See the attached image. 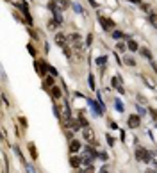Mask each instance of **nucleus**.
<instances>
[{
    "instance_id": "c756f323",
    "label": "nucleus",
    "mask_w": 157,
    "mask_h": 173,
    "mask_svg": "<svg viewBox=\"0 0 157 173\" xmlns=\"http://www.w3.org/2000/svg\"><path fill=\"white\" fill-rule=\"evenodd\" d=\"M109 127H111L112 130H114V129H118V125H116V123H114V121H109Z\"/></svg>"
},
{
    "instance_id": "412c9836",
    "label": "nucleus",
    "mask_w": 157,
    "mask_h": 173,
    "mask_svg": "<svg viewBox=\"0 0 157 173\" xmlns=\"http://www.w3.org/2000/svg\"><path fill=\"white\" fill-rule=\"evenodd\" d=\"M80 129V121L77 123V121H71V130H79Z\"/></svg>"
},
{
    "instance_id": "dca6fc26",
    "label": "nucleus",
    "mask_w": 157,
    "mask_h": 173,
    "mask_svg": "<svg viewBox=\"0 0 157 173\" xmlns=\"http://www.w3.org/2000/svg\"><path fill=\"white\" fill-rule=\"evenodd\" d=\"M52 95H54V98H59L61 96V89L57 86H52Z\"/></svg>"
},
{
    "instance_id": "473e14b6",
    "label": "nucleus",
    "mask_w": 157,
    "mask_h": 173,
    "mask_svg": "<svg viewBox=\"0 0 157 173\" xmlns=\"http://www.w3.org/2000/svg\"><path fill=\"white\" fill-rule=\"evenodd\" d=\"M125 48H127V46H125L123 43H118V50H125Z\"/></svg>"
},
{
    "instance_id": "f257e3e1",
    "label": "nucleus",
    "mask_w": 157,
    "mask_h": 173,
    "mask_svg": "<svg viewBox=\"0 0 157 173\" xmlns=\"http://www.w3.org/2000/svg\"><path fill=\"white\" fill-rule=\"evenodd\" d=\"M82 134H84V141H88V143H91V145H97L95 143V130H93L89 125L82 127Z\"/></svg>"
},
{
    "instance_id": "20e7f679",
    "label": "nucleus",
    "mask_w": 157,
    "mask_h": 173,
    "mask_svg": "<svg viewBox=\"0 0 157 173\" xmlns=\"http://www.w3.org/2000/svg\"><path fill=\"white\" fill-rule=\"evenodd\" d=\"M139 123H141L139 114H130V116H129V127H130V129H138Z\"/></svg>"
},
{
    "instance_id": "f3484780",
    "label": "nucleus",
    "mask_w": 157,
    "mask_h": 173,
    "mask_svg": "<svg viewBox=\"0 0 157 173\" xmlns=\"http://www.w3.org/2000/svg\"><path fill=\"white\" fill-rule=\"evenodd\" d=\"M123 63H125V64H129V66H134V64H136V61H134L132 57H127V55H125V59H123Z\"/></svg>"
},
{
    "instance_id": "0eeeda50",
    "label": "nucleus",
    "mask_w": 157,
    "mask_h": 173,
    "mask_svg": "<svg viewBox=\"0 0 157 173\" xmlns=\"http://www.w3.org/2000/svg\"><path fill=\"white\" fill-rule=\"evenodd\" d=\"M80 164H82V159H80L79 155H71V157H70V166H71V168H79Z\"/></svg>"
},
{
    "instance_id": "cd10ccee",
    "label": "nucleus",
    "mask_w": 157,
    "mask_h": 173,
    "mask_svg": "<svg viewBox=\"0 0 157 173\" xmlns=\"http://www.w3.org/2000/svg\"><path fill=\"white\" fill-rule=\"evenodd\" d=\"M91 41H93V36H91V34H89V36H88V38H86V45H91Z\"/></svg>"
},
{
    "instance_id": "aec40b11",
    "label": "nucleus",
    "mask_w": 157,
    "mask_h": 173,
    "mask_svg": "<svg viewBox=\"0 0 157 173\" xmlns=\"http://www.w3.org/2000/svg\"><path fill=\"white\" fill-rule=\"evenodd\" d=\"M112 36L116 38V39H121V38H123V32H120V30H112Z\"/></svg>"
},
{
    "instance_id": "393cba45",
    "label": "nucleus",
    "mask_w": 157,
    "mask_h": 173,
    "mask_svg": "<svg viewBox=\"0 0 157 173\" xmlns=\"http://www.w3.org/2000/svg\"><path fill=\"white\" fill-rule=\"evenodd\" d=\"M48 72H50L52 75H57V70H56L54 66H48Z\"/></svg>"
},
{
    "instance_id": "4468645a",
    "label": "nucleus",
    "mask_w": 157,
    "mask_h": 173,
    "mask_svg": "<svg viewBox=\"0 0 157 173\" xmlns=\"http://www.w3.org/2000/svg\"><path fill=\"white\" fill-rule=\"evenodd\" d=\"M141 9H143V11H145L146 14H152V13H154V9H152L148 4H141Z\"/></svg>"
},
{
    "instance_id": "c9c22d12",
    "label": "nucleus",
    "mask_w": 157,
    "mask_h": 173,
    "mask_svg": "<svg viewBox=\"0 0 157 173\" xmlns=\"http://www.w3.org/2000/svg\"><path fill=\"white\" fill-rule=\"evenodd\" d=\"M152 66H154V70H155V73H157V64H155V63H152Z\"/></svg>"
},
{
    "instance_id": "c85d7f7f",
    "label": "nucleus",
    "mask_w": 157,
    "mask_h": 173,
    "mask_svg": "<svg viewBox=\"0 0 157 173\" xmlns=\"http://www.w3.org/2000/svg\"><path fill=\"white\" fill-rule=\"evenodd\" d=\"M107 143H109V145H111V146H112V145H114V139H112V137H111V136H109V134H107Z\"/></svg>"
},
{
    "instance_id": "72a5a7b5",
    "label": "nucleus",
    "mask_w": 157,
    "mask_h": 173,
    "mask_svg": "<svg viewBox=\"0 0 157 173\" xmlns=\"http://www.w3.org/2000/svg\"><path fill=\"white\" fill-rule=\"evenodd\" d=\"M89 4H91L93 7H97V2H95V0H89Z\"/></svg>"
},
{
    "instance_id": "f03ea898",
    "label": "nucleus",
    "mask_w": 157,
    "mask_h": 173,
    "mask_svg": "<svg viewBox=\"0 0 157 173\" xmlns=\"http://www.w3.org/2000/svg\"><path fill=\"white\" fill-rule=\"evenodd\" d=\"M150 152L148 150H145V148H138L136 150V159L141 161V162H150Z\"/></svg>"
},
{
    "instance_id": "a878e982",
    "label": "nucleus",
    "mask_w": 157,
    "mask_h": 173,
    "mask_svg": "<svg viewBox=\"0 0 157 173\" xmlns=\"http://www.w3.org/2000/svg\"><path fill=\"white\" fill-rule=\"evenodd\" d=\"M104 63H106V57H104V55L97 59V64H104Z\"/></svg>"
},
{
    "instance_id": "423d86ee",
    "label": "nucleus",
    "mask_w": 157,
    "mask_h": 173,
    "mask_svg": "<svg viewBox=\"0 0 157 173\" xmlns=\"http://www.w3.org/2000/svg\"><path fill=\"white\" fill-rule=\"evenodd\" d=\"M66 41H68V38L64 36V34H56V45H59V46H66Z\"/></svg>"
},
{
    "instance_id": "5701e85b",
    "label": "nucleus",
    "mask_w": 157,
    "mask_h": 173,
    "mask_svg": "<svg viewBox=\"0 0 157 173\" xmlns=\"http://www.w3.org/2000/svg\"><path fill=\"white\" fill-rule=\"evenodd\" d=\"M148 113L152 114V118H154V120H157V111H155V109H148Z\"/></svg>"
},
{
    "instance_id": "1a4fd4ad",
    "label": "nucleus",
    "mask_w": 157,
    "mask_h": 173,
    "mask_svg": "<svg viewBox=\"0 0 157 173\" xmlns=\"http://www.w3.org/2000/svg\"><path fill=\"white\" fill-rule=\"evenodd\" d=\"M27 146H29V152H30V157H32V159H38V152H36L34 143H29Z\"/></svg>"
},
{
    "instance_id": "ddd939ff",
    "label": "nucleus",
    "mask_w": 157,
    "mask_h": 173,
    "mask_svg": "<svg viewBox=\"0 0 157 173\" xmlns=\"http://www.w3.org/2000/svg\"><path fill=\"white\" fill-rule=\"evenodd\" d=\"M139 52H141V55H145L146 59H152V54H150V50H148V48H145V46H143V48H139Z\"/></svg>"
},
{
    "instance_id": "4be33fe9",
    "label": "nucleus",
    "mask_w": 157,
    "mask_h": 173,
    "mask_svg": "<svg viewBox=\"0 0 157 173\" xmlns=\"http://www.w3.org/2000/svg\"><path fill=\"white\" fill-rule=\"evenodd\" d=\"M88 80H89V86H91L93 89H95V77H93V75H89V79H88Z\"/></svg>"
},
{
    "instance_id": "6e6552de",
    "label": "nucleus",
    "mask_w": 157,
    "mask_h": 173,
    "mask_svg": "<svg viewBox=\"0 0 157 173\" xmlns=\"http://www.w3.org/2000/svg\"><path fill=\"white\" fill-rule=\"evenodd\" d=\"M79 150H80V143L73 139L71 143H70V152H71V154H75V152H79Z\"/></svg>"
},
{
    "instance_id": "b1692460",
    "label": "nucleus",
    "mask_w": 157,
    "mask_h": 173,
    "mask_svg": "<svg viewBox=\"0 0 157 173\" xmlns=\"http://www.w3.org/2000/svg\"><path fill=\"white\" fill-rule=\"evenodd\" d=\"M150 22H152V23H157V14H155V13L150 14Z\"/></svg>"
},
{
    "instance_id": "f704fd0d",
    "label": "nucleus",
    "mask_w": 157,
    "mask_h": 173,
    "mask_svg": "<svg viewBox=\"0 0 157 173\" xmlns=\"http://www.w3.org/2000/svg\"><path fill=\"white\" fill-rule=\"evenodd\" d=\"M130 2H134V4H141V0H130Z\"/></svg>"
},
{
    "instance_id": "9b49d317",
    "label": "nucleus",
    "mask_w": 157,
    "mask_h": 173,
    "mask_svg": "<svg viewBox=\"0 0 157 173\" xmlns=\"http://www.w3.org/2000/svg\"><path fill=\"white\" fill-rule=\"evenodd\" d=\"M129 50H130V52H138V50H139L138 43H136L134 39H130V41H129Z\"/></svg>"
},
{
    "instance_id": "6ab92c4d",
    "label": "nucleus",
    "mask_w": 157,
    "mask_h": 173,
    "mask_svg": "<svg viewBox=\"0 0 157 173\" xmlns=\"http://www.w3.org/2000/svg\"><path fill=\"white\" fill-rule=\"evenodd\" d=\"M79 121H80V125L84 127V125H88V121H86V118H84V113H80V116H79Z\"/></svg>"
},
{
    "instance_id": "7ed1b4c3",
    "label": "nucleus",
    "mask_w": 157,
    "mask_h": 173,
    "mask_svg": "<svg viewBox=\"0 0 157 173\" xmlns=\"http://www.w3.org/2000/svg\"><path fill=\"white\" fill-rule=\"evenodd\" d=\"M98 22H100V25H102L104 30H107V32L114 30V22H112V20H109L106 16H98Z\"/></svg>"
},
{
    "instance_id": "2eb2a0df",
    "label": "nucleus",
    "mask_w": 157,
    "mask_h": 173,
    "mask_svg": "<svg viewBox=\"0 0 157 173\" xmlns=\"http://www.w3.org/2000/svg\"><path fill=\"white\" fill-rule=\"evenodd\" d=\"M86 154L91 155V157H97V155H98V154H97V150H95V148H91V146H86Z\"/></svg>"
},
{
    "instance_id": "a211bd4d",
    "label": "nucleus",
    "mask_w": 157,
    "mask_h": 173,
    "mask_svg": "<svg viewBox=\"0 0 157 173\" xmlns=\"http://www.w3.org/2000/svg\"><path fill=\"white\" fill-rule=\"evenodd\" d=\"M143 80L146 82V86H148V88H155V84H154V82H152V80H150L148 77H146V75H143Z\"/></svg>"
},
{
    "instance_id": "2f4dec72",
    "label": "nucleus",
    "mask_w": 157,
    "mask_h": 173,
    "mask_svg": "<svg viewBox=\"0 0 157 173\" xmlns=\"http://www.w3.org/2000/svg\"><path fill=\"white\" fill-rule=\"evenodd\" d=\"M27 48H29V52H30V54H32V55L36 54V52H34V48H32V46H30V45H27Z\"/></svg>"
},
{
    "instance_id": "39448f33",
    "label": "nucleus",
    "mask_w": 157,
    "mask_h": 173,
    "mask_svg": "<svg viewBox=\"0 0 157 173\" xmlns=\"http://www.w3.org/2000/svg\"><path fill=\"white\" fill-rule=\"evenodd\" d=\"M47 63H39V61H36V70H38V75L39 77H45L47 75Z\"/></svg>"
},
{
    "instance_id": "bb28decb",
    "label": "nucleus",
    "mask_w": 157,
    "mask_h": 173,
    "mask_svg": "<svg viewBox=\"0 0 157 173\" xmlns=\"http://www.w3.org/2000/svg\"><path fill=\"white\" fill-rule=\"evenodd\" d=\"M116 109H118V111H123V105H121L120 100H116Z\"/></svg>"
},
{
    "instance_id": "7c9ffc66",
    "label": "nucleus",
    "mask_w": 157,
    "mask_h": 173,
    "mask_svg": "<svg viewBox=\"0 0 157 173\" xmlns=\"http://www.w3.org/2000/svg\"><path fill=\"white\" fill-rule=\"evenodd\" d=\"M100 159H102V161H107L109 157H107V154H104V152H102V154H100Z\"/></svg>"
},
{
    "instance_id": "f8f14e48",
    "label": "nucleus",
    "mask_w": 157,
    "mask_h": 173,
    "mask_svg": "<svg viewBox=\"0 0 157 173\" xmlns=\"http://www.w3.org/2000/svg\"><path fill=\"white\" fill-rule=\"evenodd\" d=\"M52 86H54V79H52V77H45V88L52 89Z\"/></svg>"
},
{
    "instance_id": "9d476101",
    "label": "nucleus",
    "mask_w": 157,
    "mask_h": 173,
    "mask_svg": "<svg viewBox=\"0 0 157 173\" xmlns=\"http://www.w3.org/2000/svg\"><path fill=\"white\" fill-rule=\"evenodd\" d=\"M59 9H68L70 7V0H57Z\"/></svg>"
}]
</instances>
